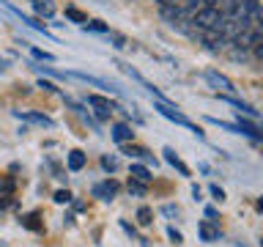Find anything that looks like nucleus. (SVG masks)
Listing matches in <instances>:
<instances>
[{"label":"nucleus","instance_id":"c756f323","mask_svg":"<svg viewBox=\"0 0 263 247\" xmlns=\"http://www.w3.org/2000/svg\"><path fill=\"white\" fill-rule=\"evenodd\" d=\"M6 66H8V63H6V58H0V72H3Z\"/></svg>","mask_w":263,"mask_h":247},{"label":"nucleus","instance_id":"dca6fc26","mask_svg":"<svg viewBox=\"0 0 263 247\" xmlns=\"http://www.w3.org/2000/svg\"><path fill=\"white\" fill-rule=\"evenodd\" d=\"M20 118H28L33 123H41V127H52V121L47 118V115H41V113H16Z\"/></svg>","mask_w":263,"mask_h":247},{"label":"nucleus","instance_id":"9d476101","mask_svg":"<svg viewBox=\"0 0 263 247\" xmlns=\"http://www.w3.org/2000/svg\"><path fill=\"white\" fill-rule=\"evenodd\" d=\"M164 160H167V165H173V168H176L178 173H181V176H189V168H186V165L184 162H181L178 160V156H176V151H173V148H164Z\"/></svg>","mask_w":263,"mask_h":247},{"label":"nucleus","instance_id":"cd10ccee","mask_svg":"<svg viewBox=\"0 0 263 247\" xmlns=\"http://www.w3.org/2000/svg\"><path fill=\"white\" fill-rule=\"evenodd\" d=\"M205 217H211V220H217V209H211V206H209V209H205Z\"/></svg>","mask_w":263,"mask_h":247},{"label":"nucleus","instance_id":"a878e982","mask_svg":"<svg viewBox=\"0 0 263 247\" xmlns=\"http://www.w3.org/2000/svg\"><path fill=\"white\" fill-rule=\"evenodd\" d=\"M39 88H44V91H58L52 82H47V80H39Z\"/></svg>","mask_w":263,"mask_h":247},{"label":"nucleus","instance_id":"a211bd4d","mask_svg":"<svg viewBox=\"0 0 263 247\" xmlns=\"http://www.w3.org/2000/svg\"><path fill=\"white\" fill-rule=\"evenodd\" d=\"M129 192H135V195H145V184H143V181H135V179H132V181H129Z\"/></svg>","mask_w":263,"mask_h":247},{"label":"nucleus","instance_id":"393cba45","mask_svg":"<svg viewBox=\"0 0 263 247\" xmlns=\"http://www.w3.org/2000/svg\"><path fill=\"white\" fill-rule=\"evenodd\" d=\"M167 236H170V239H173V242H176V244H181V242H184V236H181L176 228H167Z\"/></svg>","mask_w":263,"mask_h":247},{"label":"nucleus","instance_id":"f3484780","mask_svg":"<svg viewBox=\"0 0 263 247\" xmlns=\"http://www.w3.org/2000/svg\"><path fill=\"white\" fill-rule=\"evenodd\" d=\"M137 222H140V225H151V222H154V211L148 209V206H140V209H137Z\"/></svg>","mask_w":263,"mask_h":247},{"label":"nucleus","instance_id":"7ed1b4c3","mask_svg":"<svg viewBox=\"0 0 263 247\" xmlns=\"http://www.w3.org/2000/svg\"><path fill=\"white\" fill-rule=\"evenodd\" d=\"M93 198H102V201H112L115 192H118V184H115L112 179H107V181H99V184H93Z\"/></svg>","mask_w":263,"mask_h":247},{"label":"nucleus","instance_id":"412c9836","mask_svg":"<svg viewBox=\"0 0 263 247\" xmlns=\"http://www.w3.org/2000/svg\"><path fill=\"white\" fill-rule=\"evenodd\" d=\"M69 201H71L69 189H58V192H55V203H69Z\"/></svg>","mask_w":263,"mask_h":247},{"label":"nucleus","instance_id":"9b49d317","mask_svg":"<svg viewBox=\"0 0 263 247\" xmlns=\"http://www.w3.org/2000/svg\"><path fill=\"white\" fill-rule=\"evenodd\" d=\"M66 165H69V170H82L85 168V154L74 148V151H69V156H66Z\"/></svg>","mask_w":263,"mask_h":247},{"label":"nucleus","instance_id":"bb28decb","mask_svg":"<svg viewBox=\"0 0 263 247\" xmlns=\"http://www.w3.org/2000/svg\"><path fill=\"white\" fill-rule=\"evenodd\" d=\"M164 214H167V217H176L178 209H176V206H164Z\"/></svg>","mask_w":263,"mask_h":247},{"label":"nucleus","instance_id":"20e7f679","mask_svg":"<svg viewBox=\"0 0 263 247\" xmlns=\"http://www.w3.org/2000/svg\"><path fill=\"white\" fill-rule=\"evenodd\" d=\"M205 80H209V85L211 88H217V91H222V94H230L233 91V82H230L225 74H219V72H205Z\"/></svg>","mask_w":263,"mask_h":247},{"label":"nucleus","instance_id":"ddd939ff","mask_svg":"<svg viewBox=\"0 0 263 247\" xmlns=\"http://www.w3.org/2000/svg\"><path fill=\"white\" fill-rule=\"evenodd\" d=\"M132 179L135 181H143V184H148L154 176H151V170L145 168V165H132Z\"/></svg>","mask_w":263,"mask_h":247},{"label":"nucleus","instance_id":"1a4fd4ad","mask_svg":"<svg viewBox=\"0 0 263 247\" xmlns=\"http://www.w3.org/2000/svg\"><path fill=\"white\" fill-rule=\"evenodd\" d=\"M236 127H238V135H250L252 140H260V132L258 127H255L252 121H244L241 115H238V121H236Z\"/></svg>","mask_w":263,"mask_h":247},{"label":"nucleus","instance_id":"6e6552de","mask_svg":"<svg viewBox=\"0 0 263 247\" xmlns=\"http://www.w3.org/2000/svg\"><path fill=\"white\" fill-rule=\"evenodd\" d=\"M197 234H200L203 242H217V239H219V228L211 225V222H200V225H197Z\"/></svg>","mask_w":263,"mask_h":247},{"label":"nucleus","instance_id":"423d86ee","mask_svg":"<svg viewBox=\"0 0 263 247\" xmlns=\"http://www.w3.org/2000/svg\"><path fill=\"white\" fill-rule=\"evenodd\" d=\"M162 16L167 20L170 25H181V22H186L189 16L184 14V8H178L176 3H170V6H162Z\"/></svg>","mask_w":263,"mask_h":247},{"label":"nucleus","instance_id":"4be33fe9","mask_svg":"<svg viewBox=\"0 0 263 247\" xmlns=\"http://www.w3.org/2000/svg\"><path fill=\"white\" fill-rule=\"evenodd\" d=\"M102 168L104 170H115L118 168V160H115V156H102Z\"/></svg>","mask_w":263,"mask_h":247},{"label":"nucleus","instance_id":"6ab92c4d","mask_svg":"<svg viewBox=\"0 0 263 247\" xmlns=\"http://www.w3.org/2000/svg\"><path fill=\"white\" fill-rule=\"evenodd\" d=\"M82 28H88V30H96V33H107V30H110L104 22H85Z\"/></svg>","mask_w":263,"mask_h":247},{"label":"nucleus","instance_id":"5701e85b","mask_svg":"<svg viewBox=\"0 0 263 247\" xmlns=\"http://www.w3.org/2000/svg\"><path fill=\"white\" fill-rule=\"evenodd\" d=\"M36 220H39L36 214H28V217L22 220V225H25V228H30V231H39V222H36Z\"/></svg>","mask_w":263,"mask_h":247},{"label":"nucleus","instance_id":"0eeeda50","mask_svg":"<svg viewBox=\"0 0 263 247\" xmlns=\"http://www.w3.org/2000/svg\"><path fill=\"white\" fill-rule=\"evenodd\" d=\"M132 135H135V132H132L129 123H115V127H112V140H115V143H129Z\"/></svg>","mask_w":263,"mask_h":247},{"label":"nucleus","instance_id":"aec40b11","mask_svg":"<svg viewBox=\"0 0 263 247\" xmlns=\"http://www.w3.org/2000/svg\"><path fill=\"white\" fill-rule=\"evenodd\" d=\"M33 58H39V61H55L52 52H44V49H39V47H33Z\"/></svg>","mask_w":263,"mask_h":247},{"label":"nucleus","instance_id":"f03ea898","mask_svg":"<svg viewBox=\"0 0 263 247\" xmlns=\"http://www.w3.org/2000/svg\"><path fill=\"white\" fill-rule=\"evenodd\" d=\"M156 110H159V113L164 115V118H170V121H176V123H181V127H186V129H192V132H195V135H197V137H203V132H200V129H197V127H195V123H192V121H189V118H186V115H184V113H178V107H173V104H167V102H156Z\"/></svg>","mask_w":263,"mask_h":247},{"label":"nucleus","instance_id":"2eb2a0df","mask_svg":"<svg viewBox=\"0 0 263 247\" xmlns=\"http://www.w3.org/2000/svg\"><path fill=\"white\" fill-rule=\"evenodd\" d=\"M123 154L137 156V160H145V162H151V160H154V154H148L145 148H140V146H123Z\"/></svg>","mask_w":263,"mask_h":247},{"label":"nucleus","instance_id":"c85d7f7f","mask_svg":"<svg viewBox=\"0 0 263 247\" xmlns=\"http://www.w3.org/2000/svg\"><path fill=\"white\" fill-rule=\"evenodd\" d=\"M159 6H170V3H176V0H156Z\"/></svg>","mask_w":263,"mask_h":247},{"label":"nucleus","instance_id":"b1692460","mask_svg":"<svg viewBox=\"0 0 263 247\" xmlns=\"http://www.w3.org/2000/svg\"><path fill=\"white\" fill-rule=\"evenodd\" d=\"M211 195H214V201H225V192H222V187H217V184H211Z\"/></svg>","mask_w":263,"mask_h":247},{"label":"nucleus","instance_id":"4468645a","mask_svg":"<svg viewBox=\"0 0 263 247\" xmlns=\"http://www.w3.org/2000/svg\"><path fill=\"white\" fill-rule=\"evenodd\" d=\"M66 20H71V22H77V25H85L88 22V14L80 11V8H74V6H66Z\"/></svg>","mask_w":263,"mask_h":247},{"label":"nucleus","instance_id":"39448f33","mask_svg":"<svg viewBox=\"0 0 263 247\" xmlns=\"http://www.w3.org/2000/svg\"><path fill=\"white\" fill-rule=\"evenodd\" d=\"M88 104L96 107V115H99V118H107V115L112 113L110 99H104V96H99V94H90V96H88Z\"/></svg>","mask_w":263,"mask_h":247},{"label":"nucleus","instance_id":"f8f14e48","mask_svg":"<svg viewBox=\"0 0 263 247\" xmlns=\"http://www.w3.org/2000/svg\"><path fill=\"white\" fill-rule=\"evenodd\" d=\"M33 8H36L39 16H52L55 14V3H52V0H33Z\"/></svg>","mask_w":263,"mask_h":247},{"label":"nucleus","instance_id":"f257e3e1","mask_svg":"<svg viewBox=\"0 0 263 247\" xmlns=\"http://www.w3.org/2000/svg\"><path fill=\"white\" fill-rule=\"evenodd\" d=\"M222 20H225V11H219V8H214V6H203L189 16V22H192L197 30H222Z\"/></svg>","mask_w":263,"mask_h":247}]
</instances>
